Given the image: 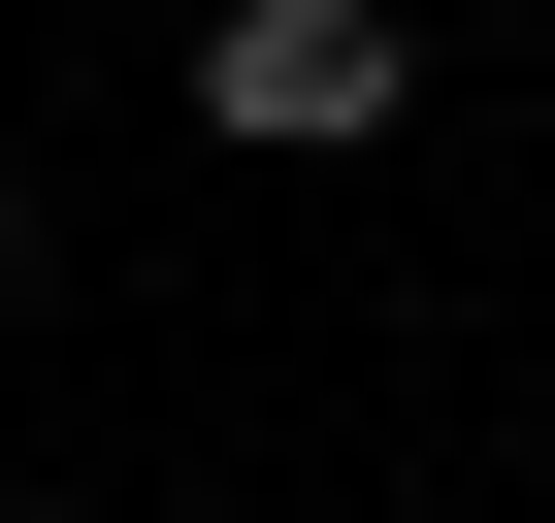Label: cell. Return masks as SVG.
<instances>
[{"mask_svg":"<svg viewBox=\"0 0 555 523\" xmlns=\"http://www.w3.org/2000/svg\"><path fill=\"white\" fill-rule=\"evenodd\" d=\"M0 295H34V196H0Z\"/></svg>","mask_w":555,"mask_h":523,"instance_id":"cell-2","label":"cell"},{"mask_svg":"<svg viewBox=\"0 0 555 523\" xmlns=\"http://www.w3.org/2000/svg\"><path fill=\"white\" fill-rule=\"evenodd\" d=\"M392 99H425L392 0H229V34H196V131H261V164H327V131H392Z\"/></svg>","mask_w":555,"mask_h":523,"instance_id":"cell-1","label":"cell"}]
</instances>
